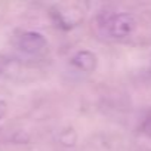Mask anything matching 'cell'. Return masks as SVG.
I'll use <instances>...</instances> for the list:
<instances>
[{"mask_svg": "<svg viewBox=\"0 0 151 151\" xmlns=\"http://www.w3.org/2000/svg\"><path fill=\"white\" fill-rule=\"evenodd\" d=\"M6 67H8V59H6L5 56L0 55V74L6 70Z\"/></svg>", "mask_w": 151, "mask_h": 151, "instance_id": "8992f818", "label": "cell"}, {"mask_svg": "<svg viewBox=\"0 0 151 151\" xmlns=\"http://www.w3.org/2000/svg\"><path fill=\"white\" fill-rule=\"evenodd\" d=\"M59 139H61V142H62L64 145H67V147L71 145V147H73V145L76 144V139H77V136H76V133H74L73 129H67V130H64V132L61 133Z\"/></svg>", "mask_w": 151, "mask_h": 151, "instance_id": "277c9868", "label": "cell"}, {"mask_svg": "<svg viewBox=\"0 0 151 151\" xmlns=\"http://www.w3.org/2000/svg\"><path fill=\"white\" fill-rule=\"evenodd\" d=\"M71 65L76 67L80 71H85V73H92L96 70V64H98V59H96V55L91 50H79L77 53H74L70 59Z\"/></svg>", "mask_w": 151, "mask_h": 151, "instance_id": "3957f363", "label": "cell"}, {"mask_svg": "<svg viewBox=\"0 0 151 151\" xmlns=\"http://www.w3.org/2000/svg\"><path fill=\"white\" fill-rule=\"evenodd\" d=\"M142 130L147 132V133H151V111H150V114L145 117V120L142 123Z\"/></svg>", "mask_w": 151, "mask_h": 151, "instance_id": "5b68a950", "label": "cell"}, {"mask_svg": "<svg viewBox=\"0 0 151 151\" xmlns=\"http://www.w3.org/2000/svg\"><path fill=\"white\" fill-rule=\"evenodd\" d=\"M15 47L27 56H39L47 49V40L37 31H19L15 36Z\"/></svg>", "mask_w": 151, "mask_h": 151, "instance_id": "6da1fadb", "label": "cell"}, {"mask_svg": "<svg viewBox=\"0 0 151 151\" xmlns=\"http://www.w3.org/2000/svg\"><path fill=\"white\" fill-rule=\"evenodd\" d=\"M105 25H107V31L111 37L124 39V37H129L135 33L138 22L132 14L122 12V14H116L110 19H107Z\"/></svg>", "mask_w": 151, "mask_h": 151, "instance_id": "7a4b0ae2", "label": "cell"}, {"mask_svg": "<svg viewBox=\"0 0 151 151\" xmlns=\"http://www.w3.org/2000/svg\"><path fill=\"white\" fill-rule=\"evenodd\" d=\"M6 110H8V104H6L5 101H0V119H3V117H5Z\"/></svg>", "mask_w": 151, "mask_h": 151, "instance_id": "52a82bcc", "label": "cell"}]
</instances>
